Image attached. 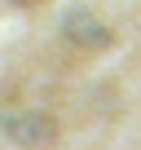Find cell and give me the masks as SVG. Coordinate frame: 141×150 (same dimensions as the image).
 Returning a JSON list of instances; mask_svg holds the SVG:
<instances>
[{
  "label": "cell",
  "instance_id": "1",
  "mask_svg": "<svg viewBox=\"0 0 141 150\" xmlns=\"http://www.w3.org/2000/svg\"><path fill=\"white\" fill-rule=\"evenodd\" d=\"M5 128L18 137V141H27V146H49L53 141V119H5Z\"/></svg>",
  "mask_w": 141,
  "mask_h": 150
}]
</instances>
